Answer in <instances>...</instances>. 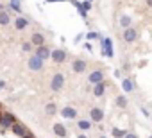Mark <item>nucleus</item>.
<instances>
[{
  "label": "nucleus",
  "mask_w": 152,
  "mask_h": 138,
  "mask_svg": "<svg viewBox=\"0 0 152 138\" xmlns=\"http://www.w3.org/2000/svg\"><path fill=\"white\" fill-rule=\"evenodd\" d=\"M99 40H100V52H102V56L113 59V57H115V50H113V41H111V38H104V36L100 34Z\"/></svg>",
  "instance_id": "obj_1"
},
{
  "label": "nucleus",
  "mask_w": 152,
  "mask_h": 138,
  "mask_svg": "<svg viewBox=\"0 0 152 138\" xmlns=\"http://www.w3.org/2000/svg\"><path fill=\"white\" fill-rule=\"evenodd\" d=\"M63 86H64V74L56 72V74L52 76V79H50V92L57 93V92L63 90Z\"/></svg>",
  "instance_id": "obj_2"
},
{
  "label": "nucleus",
  "mask_w": 152,
  "mask_h": 138,
  "mask_svg": "<svg viewBox=\"0 0 152 138\" xmlns=\"http://www.w3.org/2000/svg\"><path fill=\"white\" fill-rule=\"evenodd\" d=\"M43 66H45V61L41 57H38L36 54H31L29 56V61H27V68L32 72H41L43 70Z\"/></svg>",
  "instance_id": "obj_3"
},
{
  "label": "nucleus",
  "mask_w": 152,
  "mask_h": 138,
  "mask_svg": "<svg viewBox=\"0 0 152 138\" xmlns=\"http://www.w3.org/2000/svg\"><path fill=\"white\" fill-rule=\"evenodd\" d=\"M16 122V117L9 111L2 113V118H0V133H4L6 129H11V126Z\"/></svg>",
  "instance_id": "obj_4"
},
{
  "label": "nucleus",
  "mask_w": 152,
  "mask_h": 138,
  "mask_svg": "<svg viewBox=\"0 0 152 138\" xmlns=\"http://www.w3.org/2000/svg\"><path fill=\"white\" fill-rule=\"evenodd\" d=\"M66 59H68V52L64 48H54L50 52V61L56 63V65H63Z\"/></svg>",
  "instance_id": "obj_5"
},
{
  "label": "nucleus",
  "mask_w": 152,
  "mask_h": 138,
  "mask_svg": "<svg viewBox=\"0 0 152 138\" xmlns=\"http://www.w3.org/2000/svg\"><path fill=\"white\" fill-rule=\"evenodd\" d=\"M59 113H61V117L66 118V120H77V109H75L73 106H70V104L63 106V108L59 109Z\"/></svg>",
  "instance_id": "obj_6"
},
{
  "label": "nucleus",
  "mask_w": 152,
  "mask_h": 138,
  "mask_svg": "<svg viewBox=\"0 0 152 138\" xmlns=\"http://www.w3.org/2000/svg\"><path fill=\"white\" fill-rule=\"evenodd\" d=\"M122 38H124V41L125 43H134L136 40H138V31L131 25V27H127V29H124V32H122Z\"/></svg>",
  "instance_id": "obj_7"
},
{
  "label": "nucleus",
  "mask_w": 152,
  "mask_h": 138,
  "mask_svg": "<svg viewBox=\"0 0 152 138\" xmlns=\"http://www.w3.org/2000/svg\"><path fill=\"white\" fill-rule=\"evenodd\" d=\"M86 68H88V63L84 59H81V57H77L75 61H72V72L73 74H84Z\"/></svg>",
  "instance_id": "obj_8"
},
{
  "label": "nucleus",
  "mask_w": 152,
  "mask_h": 138,
  "mask_svg": "<svg viewBox=\"0 0 152 138\" xmlns=\"http://www.w3.org/2000/svg\"><path fill=\"white\" fill-rule=\"evenodd\" d=\"M90 120L100 124V122L104 120V109H102V108H97V106L91 108V109H90Z\"/></svg>",
  "instance_id": "obj_9"
},
{
  "label": "nucleus",
  "mask_w": 152,
  "mask_h": 138,
  "mask_svg": "<svg viewBox=\"0 0 152 138\" xmlns=\"http://www.w3.org/2000/svg\"><path fill=\"white\" fill-rule=\"evenodd\" d=\"M50 52H52L50 47H47V45H39V47H36V52H34V54H36L38 57H41L43 61H48V59H50Z\"/></svg>",
  "instance_id": "obj_10"
},
{
  "label": "nucleus",
  "mask_w": 152,
  "mask_h": 138,
  "mask_svg": "<svg viewBox=\"0 0 152 138\" xmlns=\"http://www.w3.org/2000/svg\"><path fill=\"white\" fill-rule=\"evenodd\" d=\"M27 27H29V18H25L22 15L15 16V29L16 31H25Z\"/></svg>",
  "instance_id": "obj_11"
},
{
  "label": "nucleus",
  "mask_w": 152,
  "mask_h": 138,
  "mask_svg": "<svg viewBox=\"0 0 152 138\" xmlns=\"http://www.w3.org/2000/svg\"><path fill=\"white\" fill-rule=\"evenodd\" d=\"M11 133H13L15 136L22 138V136H23V134L27 133V127H25V126H23L22 122H18V120H16V122H15V124L11 126Z\"/></svg>",
  "instance_id": "obj_12"
},
{
  "label": "nucleus",
  "mask_w": 152,
  "mask_h": 138,
  "mask_svg": "<svg viewBox=\"0 0 152 138\" xmlns=\"http://www.w3.org/2000/svg\"><path fill=\"white\" fill-rule=\"evenodd\" d=\"M52 131H54V134H56L57 138H66V136H68V129H66L64 124H61V122H56L54 127H52Z\"/></svg>",
  "instance_id": "obj_13"
},
{
  "label": "nucleus",
  "mask_w": 152,
  "mask_h": 138,
  "mask_svg": "<svg viewBox=\"0 0 152 138\" xmlns=\"http://www.w3.org/2000/svg\"><path fill=\"white\" fill-rule=\"evenodd\" d=\"M102 81H104V72L102 70H93L88 76V83L90 84H97V83H102Z\"/></svg>",
  "instance_id": "obj_14"
},
{
  "label": "nucleus",
  "mask_w": 152,
  "mask_h": 138,
  "mask_svg": "<svg viewBox=\"0 0 152 138\" xmlns=\"http://www.w3.org/2000/svg\"><path fill=\"white\" fill-rule=\"evenodd\" d=\"M29 41L32 43V47H39V45H45V34H43V32H32Z\"/></svg>",
  "instance_id": "obj_15"
},
{
  "label": "nucleus",
  "mask_w": 152,
  "mask_h": 138,
  "mask_svg": "<svg viewBox=\"0 0 152 138\" xmlns=\"http://www.w3.org/2000/svg\"><path fill=\"white\" fill-rule=\"evenodd\" d=\"M122 90H124V93H132L134 92V81L131 77H124L122 79Z\"/></svg>",
  "instance_id": "obj_16"
},
{
  "label": "nucleus",
  "mask_w": 152,
  "mask_h": 138,
  "mask_svg": "<svg viewBox=\"0 0 152 138\" xmlns=\"http://www.w3.org/2000/svg\"><path fill=\"white\" fill-rule=\"evenodd\" d=\"M106 83L102 81V83H97V84H93V90H91V93L95 95V97H104L106 95Z\"/></svg>",
  "instance_id": "obj_17"
},
{
  "label": "nucleus",
  "mask_w": 152,
  "mask_h": 138,
  "mask_svg": "<svg viewBox=\"0 0 152 138\" xmlns=\"http://www.w3.org/2000/svg\"><path fill=\"white\" fill-rule=\"evenodd\" d=\"M77 127H79V131H90L91 129V120L90 118H79L77 120Z\"/></svg>",
  "instance_id": "obj_18"
},
{
  "label": "nucleus",
  "mask_w": 152,
  "mask_h": 138,
  "mask_svg": "<svg viewBox=\"0 0 152 138\" xmlns=\"http://www.w3.org/2000/svg\"><path fill=\"white\" fill-rule=\"evenodd\" d=\"M115 104H116V108L125 109V108L129 106V101H127V97H125V95H116V97H115Z\"/></svg>",
  "instance_id": "obj_19"
},
{
  "label": "nucleus",
  "mask_w": 152,
  "mask_h": 138,
  "mask_svg": "<svg viewBox=\"0 0 152 138\" xmlns=\"http://www.w3.org/2000/svg\"><path fill=\"white\" fill-rule=\"evenodd\" d=\"M70 2H72V6H73L75 9H77V13H79V15H81L84 20L88 18V11H84V9H83V4L79 2V0H70Z\"/></svg>",
  "instance_id": "obj_20"
},
{
  "label": "nucleus",
  "mask_w": 152,
  "mask_h": 138,
  "mask_svg": "<svg viewBox=\"0 0 152 138\" xmlns=\"http://www.w3.org/2000/svg\"><path fill=\"white\" fill-rule=\"evenodd\" d=\"M11 20H13V18H11V15H9L6 9L0 11V25H2V27H4V25H9Z\"/></svg>",
  "instance_id": "obj_21"
},
{
  "label": "nucleus",
  "mask_w": 152,
  "mask_h": 138,
  "mask_svg": "<svg viewBox=\"0 0 152 138\" xmlns=\"http://www.w3.org/2000/svg\"><path fill=\"white\" fill-rule=\"evenodd\" d=\"M9 9L16 15H22V0H9Z\"/></svg>",
  "instance_id": "obj_22"
},
{
  "label": "nucleus",
  "mask_w": 152,
  "mask_h": 138,
  "mask_svg": "<svg viewBox=\"0 0 152 138\" xmlns=\"http://www.w3.org/2000/svg\"><path fill=\"white\" fill-rule=\"evenodd\" d=\"M45 113H47L48 117L57 115V104H56V102H47V104H45Z\"/></svg>",
  "instance_id": "obj_23"
},
{
  "label": "nucleus",
  "mask_w": 152,
  "mask_h": 138,
  "mask_svg": "<svg viewBox=\"0 0 152 138\" xmlns=\"http://www.w3.org/2000/svg\"><path fill=\"white\" fill-rule=\"evenodd\" d=\"M120 25H122V29L131 27V25H132V18H131L129 15H122V16H120Z\"/></svg>",
  "instance_id": "obj_24"
},
{
  "label": "nucleus",
  "mask_w": 152,
  "mask_h": 138,
  "mask_svg": "<svg viewBox=\"0 0 152 138\" xmlns=\"http://www.w3.org/2000/svg\"><path fill=\"white\" fill-rule=\"evenodd\" d=\"M111 134H113L115 138H124V136L127 134V131H125V129H120V127H113V129H111Z\"/></svg>",
  "instance_id": "obj_25"
},
{
  "label": "nucleus",
  "mask_w": 152,
  "mask_h": 138,
  "mask_svg": "<svg viewBox=\"0 0 152 138\" xmlns=\"http://www.w3.org/2000/svg\"><path fill=\"white\" fill-rule=\"evenodd\" d=\"M22 50H23V52H31V50H32V43H31V41H23V43H22Z\"/></svg>",
  "instance_id": "obj_26"
},
{
  "label": "nucleus",
  "mask_w": 152,
  "mask_h": 138,
  "mask_svg": "<svg viewBox=\"0 0 152 138\" xmlns=\"http://www.w3.org/2000/svg\"><path fill=\"white\" fill-rule=\"evenodd\" d=\"M99 38H100L99 32H93V31L91 32H86V40H99Z\"/></svg>",
  "instance_id": "obj_27"
},
{
  "label": "nucleus",
  "mask_w": 152,
  "mask_h": 138,
  "mask_svg": "<svg viewBox=\"0 0 152 138\" xmlns=\"http://www.w3.org/2000/svg\"><path fill=\"white\" fill-rule=\"evenodd\" d=\"M83 4V9L84 11H90L91 9V2H90V0H84V2H81Z\"/></svg>",
  "instance_id": "obj_28"
},
{
  "label": "nucleus",
  "mask_w": 152,
  "mask_h": 138,
  "mask_svg": "<svg viewBox=\"0 0 152 138\" xmlns=\"http://www.w3.org/2000/svg\"><path fill=\"white\" fill-rule=\"evenodd\" d=\"M140 111H141V113H143V115H145L147 118L150 117V113H148V109H147V108H143V106H141V108H140Z\"/></svg>",
  "instance_id": "obj_29"
},
{
  "label": "nucleus",
  "mask_w": 152,
  "mask_h": 138,
  "mask_svg": "<svg viewBox=\"0 0 152 138\" xmlns=\"http://www.w3.org/2000/svg\"><path fill=\"white\" fill-rule=\"evenodd\" d=\"M124 138H138V134H136V133H131V131H127V134H125Z\"/></svg>",
  "instance_id": "obj_30"
},
{
  "label": "nucleus",
  "mask_w": 152,
  "mask_h": 138,
  "mask_svg": "<svg viewBox=\"0 0 152 138\" xmlns=\"http://www.w3.org/2000/svg\"><path fill=\"white\" fill-rule=\"evenodd\" d=\"M113 76H115L116 79H120V77H122V70H118V68H116V70L113 72Z\"/></svg>",
  "instance_id": "obj_31"
},
{
  "label": "nucleus",
  "mask_w": 152,
  "mask_h": 138,
  "mask_svg": "<svg viewBox=\"0 0 152 138\" xmlns=\"http://www.w3.org/2000/svg\"><path fill=\"white\" fill-rule=\"evenodd\" d=\"M57 2H66V0H45V4H57Z\"/></svg>",
  "instance_id": "obj_32"
},
{
  "label": "nucleus",
  "mask_w": 152,
  "mask_h": 138,
  "mask_svg": "<svg viewBox=\"0 0 152 138\" xmlns=\"http://www.w3.org/2000/svg\"><path fill=\"white\" fill-rule=\"evenodd\" d=\"M84 47H86V50H90V52L93 50V45H91L90 41H86V43H84Z\"/></svg>",
  "instance_id": "obj_33"
},
{
  "label": "nucleus",
  "mask_w": 152,
  "mask_h": 138,
  "mask_svg": "<svg viewBox=\"0 0 152 138\" xmlns=\"http://www.w3.org/2000/svg\"><path fill=\"white\" fill-rule=\"evenodd\" d=\"M22 138H34V133H31V131H27V133H25V134H23Z\"/></svg>",
  "instance_id": "obj_34"
},
{
  "label": "nucleus",
  "mask_w": 152,
  "mask_h": 138,
  "mask_svg": "<svg viewBox=\"0 0 152 138\" xmlns=\"http://www.w3.org/2000/svg\"><path fill=\"white\" fill-rule=\"evenodd\" d=\"M2 90H6V81L0 79V92H2Z\"/></svg>",
  "instance_id": "obj_35"
},
{
  "label": "nucleus",
  "mask_w": 152,
  "mask_h": 138,
  "mask_svg": "<svg viewBox=\"0 0 152 138\" xmlns=\"http://www.w3.org/2000/svg\"><path fill=\"white\" fill-rule=\"evenodd\" d=\"M75 138H88V136H86V134H84V133H79V134H77V136H75Z\"/></svg>",
  "instance_id": "obj_36"
},
{
  "label": "nucleus",
  "mask_w": 152,
  "mask_h": 138,
  "mask_svg": "<svg viewBox=\"0 0 152 138\" xmlns=\"http://www.w3.org/2000/svg\"><path fill=\"white\" fill-rule=\"evenodd\" d=\"M145 4H147L148 7H152V0H145Z\"/></svg>",
  "instance_id": "obj_37"
},
{
  "label": "nucleus",
  "mask_w": 152,
  "mask_h": 138,
  "mask_svg": "<svg viewBox=\"0 0 152 138\" xmlns=\"http://www.w3.org/2000/svg\"><path fill=\"white\" fill-rule=\"evenodd\" d=\"M99 138H107V136H106V134H100V136H99Z\"/></svg>",
  "instance_id": "obj_38"
},
{
  "label": "nucleus",
  "mask_w": 152,
  "mask_h": 138,
  "mask_svg": "<svg viewBox=\"0 0 152 138\" xmlns=\"http://www.w3.org/2000/svg\"><path fill=\"white\" fill-rule=\"evenodd\" d=\"M0 118H2V111H0Z\"/></svg>",
  "instance_id": "obj_39"
},
{
  "label": "nucleus",
  "mask_w": 152,
  "mask_h": 138,
  "mask_svg": "<svg viewBox=\"0 0 152 138\" xmlns=\"http://www.w3.org/2000/svg\"><path fill=\"white\" fill-rule=\"evenodd\" d=\"M148 138H152V134H150V136H148Z\"/></svg>",
  "instance_id": "obj_40"
},
{
  "label": "nucleus",
  "mask_w": 152,
  "mask_h": 138,
  "mask_svg": "<svg viewBox=\"0 0 152 138\" xmlns=\"http://www.w3.org/2000/svg\"><path fill=\"white\" fill-rule=\"evenodd\" d=\"M90 2H91V0H90Z\"/></svg>",
  "instance_id": "obj_41"
}]
</instances>
